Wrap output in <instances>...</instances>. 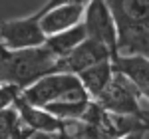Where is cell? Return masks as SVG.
Here are the masks:
<instances>
[{"label":"cell","instance_id":"obj_1","mask_svg":"<svg viewBox=\"0 0 149 139\" xmlns=\"http://www.w3.org/2000/svg\"><path fill=\"white\" fill-rule=\"evenodd\" d=\"M54 72H60V58L46 44L24 50L0 46V80L16 85L20 92Z\"/></svg>","mask_w":149,"mask_h":139},{"label":"cell","instance_id":"obj_2","mask_svg":"<svg viewBox=\"0 0 149 139\" xmlns=\"http://www.w3.org/2000/svg\"><path fill=\"white\" fill-rule=\"evenodd\" d=\"M117 24V54L149 58V0H105Z\"/></svg>","mask_w":149,"mask_h":139},{"label":"cell","instance_id":"obj_3","mask_svg":"<svg viewBox=\"0 0 149 139\" xmlns=\"http://www.w3.org/2000/svg\"><path fill=\"white\" fill-rule=\"evenodd\" d=\"M22 95L34 105L46 107L52 101H84L92 99L86 92L78 74L72 72H54L34 81L30 88H26Z\"/></svg>","mask_w":149,"mask_h":139},{"label":"cell","instance_id":"obj_4","mask_svg":"<svg viewBox=\"0 0 149 139\" xmlns=\"http://www.w3.org/2000/svg\"><path fill=\"white\" fill-rule=\"evenodd\" d=\"M102 105L103 109L111 113L121 115H137V117H149V99L143 95L133 81L121 74L119 70L113 72V78L109 85L102 92L97 99H93Z\"/></svg>","mask_w":149,"mask_h":139},{"label":"cell","instance_id":"obj_5","mask_svg":"<svg viewBox=\"0 0 149 139\" xmlns=\"http://www.w3.org/2000/svg\"><path fill=\"white\" fill-rule=\"evenodd\" d=\"M84 26L88 38L97 40L113 52V58L117 56V24H115L113 12L105 0H90L86 4L84 12Z\"/></svg>","mask_w":149,"mask_h":139},{"label":"cell","instance_id":"obj_6","mask_svg":"<svg viewBox=\"0 0 149 139\" xmlns=\"http://www.w3.org/2000/svg\"><path fill=\"white\" fill-rule=\"evenodd\" d=\"M48 36L44 34L40 20L30 16L14 18L0 26V44L8 50H24L46 44Z\"/></svg>","mask_w":149,"mask_h":139},{"label":"cell","instance_id":"obj_7","mask_svg":"<svg viewBox=\"0 0 149 139\" xmlns=\"http://www.w3.org/2000/svg\"><path fill=\"white\" fill-rule=\"evenodd\" d=\"M111 58H113V52L105 44L97 42V40H92V38H86L68 56L60 58V72L80 74V72L92 68V66L100 64L103 60H111Z\"/></svg>","mask_w":149,"mask_h":139},{"label":"cell","instance_id":"obj_8","mask_svg":"<svg viewBox=\"0 0 149 139\" xmlns=\"http://www.w3.org/2000/svg\"><path fill=\"white\" fill-rule=\"evenodd\" d=\"M12 104L16 105V109H18V113L22 117V121L28 127H32L34 131H62L64 125H66L64 119L56 117L52 111H48L46 107L30 104L22 93H18Z\"/></svg>","mask_w":149,"mask_h":139},{"label":"cell","instance_id":"obj_9","mask_svg":"<svg viewBox=\"0 0 149 139\" xmlns=\"http://www.w3.org/2000/svg\"><path fill=\"white\" fill-rule=\"evenodd\" d=\"M84 12H86V4H62V6H56V8L48 10L46 14H42L38 20H40L44 34L52 36L80 24L84 20Z\"/></svg>","mask_w":149,"mask_h":139},{"label":"cell","instance_id":"obj_10","mask_svg":"<svg viewBox=\"0 0 149 139\" xmlns=\"http://www.w3.org/2000/svg\"><path fill=\"white\" fill-rule=\"evenodd\" d=\"M113 60V68L125 74L141 92H149V58L145 56H121L117 54Z\"/></svg>","mask_w":149,"mask_h":139},{"label":"cell","instance_id":"obj_11","mask_svg":"<svg viewBox=\"0 0 149 139\" xmlns=\"http://www.w3.org/2000/svg\"><path fill=\"white\" fill-rule=\"evenodd\" d=\"M113 72H115L113 60H103V62L95 64L92 68L80 72L78 76H80L86 92L90 93V97H92V99H97V97L102 95V92L109 85V81L113 78Z\"/></svg>","mask_w":149,"mask_h":139},{"label":"cell","instance_id":"obj_12","mask_svg":"<svg viewBox=\"0 0 149 139\" xmlns=\"http://www.w3.org/2000/svg\"><path fill=\"white\" fill-rule=\"evenodd\" d=\"M86 38H88L86 26H84V22H80V24H76V26H72V28H68V30H64V32L48 36L46 46L56 54L58 58H64V56H68L74 48L80 46Z\"/></svg>","mask_w":149,"mask_h":139},{"label":"cell","instance_id":"obj_13","mask_svg":"<svg viewBox=\"0 0 149 139\" xmlns=\"http://www.w3.org/2000/svg\"><path fill=\"white\" fill-rule=\"evenodd\" d=\"M32 133L34 129L22 121L14 104L0 109V139H28Z\"/></svg>","mask_w":149,"mask_h":139},{"label":"cell","instance_id":"obj_14","mask_svg":"<svg viewBox=\"0 0 149 139\" xmlns=\"http://www.w3.org/2000/svg\"><path fill=\"white\" fill-rule=\"evenodd\" d=\"M92 104V99H84V101H52L46 105L48 111H52L60 119H81V115L88 111V107Z\"/></svg>","mask_w":149,"mask_h":139},{"label":"cell","instance_id":"obj_15","mask_svg":"<svg viewBox=\"0 0 149 139\" xmlns=\"http://www.w3.org/2000/svg\"><path fill=\"white\" fill-rule=\"evenodd\" d=\"M90 0H48L46 4L40 8L38 12H34L32 16H36V18H40L42 14H46L48 10H52V8H56V6H62V4H88Z\"/></svg>","mask_w":149,"mask_h":139},{"label":"cell","instance_id":"obj_16","mask_svg":"<svg viewBox=\"0 0 149 139\" xmlns=\"http://www.w3.org/2000/svg\"><path fill=\"white\" fill-rule=\"evenodd\" d=\"M28 139H58V131H34Z\"/></svg>","mask_w":149,"mask_h":139},{"label":"cell","instance_id":"obj_17","mask_svg":"<svg viewBox=\"0 0 149 139\" xmlns=\"http://www.w3.org/2000/svg\"><path fill=\"white\" fill-rule=\"evenodd\" d=\"M117 139H145V131H131V133H125Z\"/></svg>","mask_w":149,"mask_h":139},{"label":"cell","instance_id":"obj_18","mask_svg":"<svg viewBox=\"0 0 149 139\" xmlns=\"http://www.w3.org/2000/svg\"><path fill=\"white\" fill-rule=\"evenodd\" d=\"M143 95H145V97H147V99H149V92H145V93H143Z\"/></svg>","mask_w":149,"mask_h":139},{"label":"cell","instance_id":"obj_19","mask_svg":"<svg viewBox=\"0 0 149 139\" xmlns=\"http://www.w3.org/2000/svg\"><path fill=\"white\" fill-rule=\"evenodd\" d=\"M0 46H2V44H0Z\"/></svg>","mask_w":149,"mask_h":139}]
</instances>
